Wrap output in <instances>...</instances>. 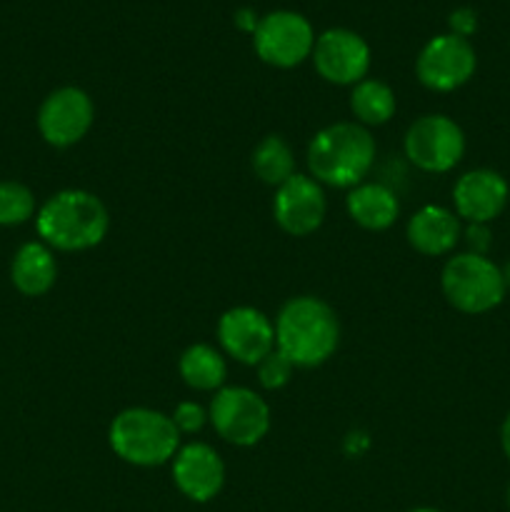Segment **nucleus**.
Returning a JSON list of instances; mask_svg holds the SVG:
<instances>
[{"mask_svg":"<svg viewBox=\"0 0 510 512\" xmlns=\"http://www.w3.org/2000/svg\"><path fill=\"white\" fill-rule=\"evenodd\" d=\"M338 340V315L320 298L300 295L280 308L278 320H275V348L295 368L323 365L335 353Z\"/></svg>","mask_w":510,"mask_h":512,"instance_id":"f257e3e1","label":"nucleus"},{"mask_svg":"<svg viewBox=\"0 0 510 512\" xmlns=\"http://www.w3.org/2000/svg\"><path fill=\"white\" fill-rule=\"evenodd\" d=\"M35 225L48 248L73 253V250L95 248L108 233L110 218L105 205L93 193L60 190L45 200Z\"/></svg>","mask_w":510,"mask_h":512,"instance_id":"f03ea898","label":"nucleus"},{"mask_svg":"<svg viewBox=\"0 0 510 512\" xmlns=\"http://www.w3.org/2000/svg\"><path fill=\"white\" fill-rule=\"evenodd\" d=\"M375 163V140L360 123H335L315 133L308 168L318 183L355 188Z\"/></svg>","mask_w":510,"mask_h":512,"instance_id":"7ed1b4c3","label":"nucleus"},{"mask_svg":"<svg viewBox=\"0 0 510 512\" xmlns=\"http://www.w3.org/2000/svg\"><path fill=\"white\" fill-rule=\"evenodd\" d=\"M108 443L125 463L155 468L175 458L180 450V433L173 418L160 410L128 408L110 423Z\"/></svg>","mask_w":510,"mask_h":512,"instance_id":"20e7f679","label":"nucleus"},{"mask_svg":"<svg viewBox=\"0 0 510 512\" xmlns=\"http://www.w3.org/2000/svg\"><path fill=\"white\" fill-rule=\"evenodd\" d=\"M440 285L455 310L468 315L488 313L505 298L503 270L485 255L460 253L445 263Z\"/></svg>","mask_w":510,"mask_h":512,"instance_id":"39448f33","label":"nucleus"},{"mask_svg":"<svg viewBox=\"0 0 510 512\" xmlns=\"http://www.w3.org/2000/svg\"><path fill=\"white\" fill-rule=\"evenodd\" d=\"M215 433L225 443L250 448L270 430V408L258 393L248 388H223L215 393L208 413Z\"/></svg>","mask_w":510,"mask_h":512,"instance_id":"423d86ee","label":"nucleus"},{"mask_svg":"<svg viewBox=\"0 0 510 512\" xmlns=\"http://www.w3.org/2000/svg\"><path fill=\"white\" fill-rule=\"evenodd\" d=\"M313 45V25L295 10H275L263 15L253 33L255 53L273 68H295L313 55Z\"/></svg>","mask_w":510,"mask_h":512,"instance_id":"0eeeda50","label":"nucleus"},{"mask_svg":"<svg viewBox=\"0 0 510 512\" xmlns=\"http://www.w3.org/2000/svg\"><path fill=\"white\" fill-rule=\"evenodd\" d=\"M465 153V135L448 115H423L405 133V155L425 173H448Z\"/></svg>","mask_w":510,"mask_h":512,"instance_id":"6e6552de","label":"nucleus"},{"mask_svg":"<svg viewBox=\"0 0 510 512\" xmlns=\"http://www.w3.org/2000/svg\"><path fill=\"white\" fill-rule=\"evenodd\" d=\"M475 68H478V55L470 40L453 33L430 38L415 60L418 80L435 93L458 90L473 78Z\"/></svg>","mask_w":510,"mask_h":512,"instance_id":"1a4fd4ad","label":"nucleus"},{"mask_svg":"<svg viewBox=\"0 0 510 512\" xmlns=\"http://www.w3.org/2000/svg\"><path fill=\"white\" fill-rule=\"evenodd\" d=\"M95 118L93 100L75 85L53 90L38 110V130L53 148H70L80 143Z\"/></svg>","mask_w":510,"mask_h":512,"instance_id":"9d476101","label":"nucleus"},{"mask_svg":"<svg viewBox=\"0 0 510 512\" xmlns=\"http://www.w3.org/2000/svg\"><path fill=\"white\" fill-rule=\"evenodd\" d=\"M313 63L320 78L335 85H355L365 80L370 68V48L348 28H330L315 38Z\"/></svg>","mask_w":510,"mask_h":512,"instance_id":"9b49d317","label":"nucleus"},{"mask_svg":"<svg viewBox=\"0 0 510 512\" xmlns=\"http://www.w3.org/2000/svg\"><path fill=\"white\" fill-rule=\"evenodd\" d=\"M218 340L230 358L243 365H258L275 350V325L260 310L240 305L223 313L218 323Z\"/></svg>","mask_w":510,"mask_h":512,"instance_id":"f8f14e48","label":"nucleus"},{"mask_svg":"<svg viewBox=\"0 0 510 512\" xmlns=\"http://www.w3.org/2000/svg\"><path fill=\"white\" fill-rule=\"evenodd\" d=\"M273 215L275 223L295 238L315 233L325 218V193L318 180L298 173L285 180L275 193Z\"/></svg>","mask_w":510,"mask_h":512,"instance_id":"ddd939ff","label":"nucleus"},{"mask_svg":"<svg viewBox=\"0 0 510 512\" xmlns=\"http://www.w3.org/2000/svg\"><path fill=\"white\" fill-rule=\"evenodd\" d=\"M173 483L193 503H210L225 485L223 458L205 443H188L175 453Z\"/></svg>","mask_w":510,"mask_h":512,"instance_id":"4468645a","label":"nucleus"},{"mask_svg":"<svg viewBox=\"0 0 510 512\" xmlns=\"http://www.w3.org/2000/svg\"><path fill=\"white\" fill-rule=\"evenodd\" d=\"M510 188L505 178L495 170L478 168L460 175L453 188L455 215L468 223L488 225L490 220L498 218L508 205Z\"/></svg>","mask_w":510,"mask_h":512,"instance_id":"2eb2a0df","label":"nucleus"},{"mask_svg":"<svg viewBox=\"0 0 510 512\" xmlns=\"http://www.w3.org/2000/svg\"><path fill=\"white\" fill-rule=\"evenodd\" d=\"M460 240V218L440 205H425L408 220V243L423 255H445Z\"/></svg>","mask_w":510,"mask_h":512,"instance_id":"dca6fc26","label":"nucleus"},{"mask_svg":"<svg viewBox=\"0 0 510 512\" xmlns=\"http://www.w3.org/2000/svg\"><path fill=\"white\" fill-rule=\"evenodd\" d=\"M58 278V263L45 243H25L15 253L10 265V280L23 295L38 298L55 285Z\"/></svg>","mask_w":510,"mask_h":512,"instance_id":"f3484780","label":"nucleus"},{"mask_svg":"<svg viewBox=\"0 0 510 512\" xmlns=\"http://www.w3.org/2000/svg\"><path fill=\"white\" fill-rule=\"evenodd\" d=\"M348 213L350 218L365 230H385L395 223L400 213L398 198L393 190L383 183L355 185L348 193Z\"/></svg>","mask_w":510,"mask_h":512,"instance_id":"a211bd4d","label":"nucleus"},{"mask_svg":"<svg viewBox=\"0 0 510 512\" xmlns=\"http://www.w3.org/2000/svg\"><path fill=\"white\" fill-rule=\"evenodd\" d=\"M180 378L185 380V385L193 390H218L220 385L225 383V375H228V368H225V360L213 345L195 343L180 355Z\"/></svg>","mask_w":510,"mask_h":512,"instance_id":"6ab92c4d","label":"nucleus"},{"mask_svg":"<svg viewBox=\"0 0 510 512\" xmlns=\"http://www.w3.org/2000/svg\"><path fill=\"white\" fill-rule=\"evenodd\" d=\"M350 110L363 125H383L395 113V93L383 80H360L350 93Z\"/></svg>","mask_w":510,"mask_h":512,"instance_id":"aec40b11","label":"nucleus"},{"mask_svg":"<svg viewBox=\"0 0 510 512\" xmlns=\"http://www.w3.org/2000/svg\"><path fill=\"white\" fill-rule=\"evenodd\" d=\"M253 170L263 183L280 188L295 175L293 150L280 135H265L253 150Z\"/></svg>","mask_w":510,"mask_h":512,"instance_id":"412c9836","label":"nucleus"},{"mask_svg":"<svg viewBox=\"0 0 510 512\" xmlns=\"http://www.w3.org/2000/svg\"><path fill=\"white\" fill-rule=\"evenodd\" d=\"M33 213L35 198L30 188L15 180H0V225H23Z\"/></svg>","mask_w":510,"mask_h":512,"instance_id":"4be33fe9","label":"nucleus"},{"mask_svg":"<svg viewBox=\"0 0 510 512\" xmlns=\"http://www.w3.org/2000/svg\"><path fill=\"white\" fill-rule=\"evenodd\" d=\"M293 368H295V365L290 363V360L285 358V355L280 353L278 348H275L273 353L265 355V358L258 363L260 385H263V388H268V390L283 388V385L290 380V373H293Z\"/></svg>","mask_w":510,"mask_h":512,"instance_id":"5701e85b","label":"nucleus"},{"mask_svg":"<svg viewBox=\"0 0 510 512\" xmlns=\"http://www.w3.org/2000/svg\"><path fill=\"white\" fill-rule=\"evenodd\" d=\"M170 418H173L178 433H195V430H200L205 425L208 413H205L198 403H190V400H185V403H180L178 408H175V413L170 415Z\"/></svg>","mask_w":510,"mask_h":512,"instance_id":"b1692460","label":"nucleus"},{"mask_svg":"<svg viewBox=\"0 0 510 512\" xmlns=\"http://www.w3.org/2000/svg\"><path fill=\"white\" fill-rule=\"evenodd\" d=\"M448 25H450V33L460 35V38L468 40L470 35L478 30V13H475L473 8H468V5H463V8H455L453 13L448 15Z\"/></svg>","mask_w":510,"mask_h":512,"instance_id":"393cba45","label":"nucleus"},{"mask_svg":"<svg viewBox=\"0 0 510 512\" xmlns=\"http://www.w3.org/2000/svg\"><path fill=\"white\" fill-rule=\"evenodd\" d=\"M468 245H470V253L475 255H485L490 248V230L488 225H480V223H470L468 225Z\"/></svg>","mask_w":510,"mask_h":512,"instance_id":"a878e982","label":"nucleus"},{"mask_svg":"<svg viewBox=\"0 0 510 512\" xmlns=\"http://www.w3.org/2000/svg\"><path fill=\"white\" fill-rule=\"evenodd\" d=\"M258 20L260 18H255L253 10H248V8L240 10V13L235 15V23H238L243 30H250V33H255V28H258Z\"/></svg>","mask_w":510,"mask_h":512,"instance_id":"bb28decb","label":"nucleus"},{"mask_svg":"<svg viewBox=\"0 0 510 512\" xmlns=\"http://www.w3.org/2000/svg\"><path fill=\"white\" fill-rule=\"evenodd\" d=\"M500 445H503V453H505V458L510 460V413L505 415V420H503V428H500Z\"/></svg>","mask_w":510,"mask_h":512,"instance_id":"cd10ccee","label":"nucleus"},{"mask_svg":"<svg viewBox=\"0 0 510 512\" xmlns=\"http://www.w3.org/2000/svg\"><path fill=\"white\" fill-rule=\"evenodd\" d=\"M503 278H505V288H510V263L505 265V270H503Z\"/></svg>","mask_w":510,"mask_h":512,"instance_id":"c85d7f7f","label":"nucleus"},{"mask_svg":"<svg viewBox=\"0 0 510 512\" xmlns=\"http://www.w3.org/2000/svg\"><path fill=\"white\" fill-rule=\"evenodd\" d=\"M410 512H440V510H435V508H415V510H410Z\"/></svg>","mask_w":510,"mask_h":512,"instance_id":"c756f323","label":"nucleus"},{"mask_svg":"<svg viewBox=\"0 0 510 512\" xmlns=\"http://www.w3.org/2000/svg\"><path fill=\"white\" fill-rule=\"evenodd\" d=\"M505 503H508V510H510V485H508V493H505Z\"/></svg>","mask_w":510,"mask_h":512,"instance_id":"7c9ffc66","label":"nucleus"}]
</instances>
